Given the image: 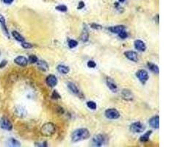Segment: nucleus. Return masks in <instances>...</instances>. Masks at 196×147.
Segmentation results:
<instances>
[{"instance_id": "nucleus-15", "label": "nucleus", "mask_w": 196, "mask_h": 147, "mask_svg": "<svg viewBox=\"0 0 196 147\" xmlns=\"http://www.w3.org/2000/svg\"><path fill=\"white\" fill-rule=\"evenodd\" d=\"M149 124L154 129H159L160 127V116H154L149 120Z\"/></svg>"}, {"instance_id": "nucleus-34", "label": "nucleus", "mask_w": 196, "mask_h": 147, "mask_svg": "<svg viewBox=\"0 0 196 147\" xmlns=\"http://www.w3.org/2000/svg\"><path fill=\"white\" fill-rule=\"evenodd\" d=\"M91 27L93 30H101L102 29V26L101 25H99V24H96V23H92L91 24Z\"/></svg>"}, {"instance_id": "nucleus-20", "label": "nucleus", "mask_w": 196, "mask_h": 147, "mask_svg": "<svg viewBox=\"0 0 196 147\" xmlns=\"http://www.w3.org/2000/svg\"><path fill=\"white\" fill-rule=\"evenodd\" d=\"M57 70L59 73L63 74H67L70 71V69H69L68 66H65V65H58L57 66Z\"/></svg>"}, {"instance_id": "nucleus-5", "label": "nucleus", "mask_w": 196, "mask_h": 147, "mask_svg": "<svg viewBox=\"0 0 196 147\" xmlns=\"http://www.w3.org/2000/svg\"><path fill=\"white\" fill-rule=\"evenodd\" d=\"M105 115L106 117L109 119H118L120 117V113L115 108H110V109H107L105 111Z\"/></svg>"}, {"instance_id": "nucleus-31", "label": "nucleus", "mask_w": 196, "mask_h": 147, "mask_svg": "<svg viewBox=\"0 0 196 147\" xmlns=\"http://www.w3.org/2000/svg\"><path fill=\"white\" fill-rule=\"evenodd\" d=\"M118 36H119L121 39H126V38L128 37V34L125 30H124V31L120 32V33L118 34Z\"/></svg>"}, {"instance_id": "nucleus-30", "label": "nucleus", "mask_w": 196, "mask_h": 147, "mask_svg": "<svg viewBox=\"0 0 196 147\" xmlns=\"http://www.w3.org/2000/svg\"><path fill=\"white\" fill-rule=\"evenodd\" d=\"M21 46L24 49H31L32 47V45L30 44V43L23 41L21 42Z\"/></svg>"}, {"instance_id": "nucleus-6", "label": "nucleus", "mask_w": 196, "mask_h": 147, "mask_svg": "<svg viewBox=\"0 0 196 147\" xmlns=\"http://www.w3.org/2000/svg\"><path fill=\"white\" fill-rule=\"evenodd\" d=\"M67 86H68V89L70 90L71 93H73V94H75L76 96H77L78 97L83 99L84 98L83 93H82V91H80V90H79V88L78 87H77V85L76 84H74L73 83H68V84H67Z\"/></svg>"}, {"instance_id": "nucleus-25", "label": "nucleus", "mask_w": 196, "mask_h": 147, "mask_svg": "<svg viewBox=\"0 0 196 147\" xmlns=\"http://www.w3.org/2000/svg\"><path fill=\"white\" fill-rule=\"evenodd\" d=\"M8 146H21V144L20 142H18L17 140L14 139V138H11L9 140H8Z\"/></svg>"}, {"instance_id": "nucleus-32", "label": "nucleus", "mask_w": 196, "mask_h": 147, "mask_svg": "<svg viewBox=\"0 0 196 147\" xmlns=\"http://www.w3.org/2000/svg\"><path fill=\"white\" fill-rule=\"evenodd\" d=\"M87 65L88 68H91V69L95 68V67L96 66V63L95 61H93V60H89L88 62H87Z\"/></svg>"}, {"instance_id": "nucleus-1", "label": "nucleus", "mask_w": 196, "mask_h": 147, "mask_svg": "<svg viewBox=\"0 0 196 147\" xmlns=\"http://www.w3.org/2000/svg\"><path fill=\"white\" fill-rule=\"evenodd\" d=\"M90 137V132L86 128L77 129L71 134V140L73 142H79L86 140Z\"/></svg>"}, {"instance_id": "nucleus-38", "label": "nucleus", "mask_w": 196, "mask_h": 147, "mask_svg": "<svg viewBox=\"0 0 196 147\" xmlns=\"http://www.w3.org/2000/svg\"><path fill=\"white\" fill-rule=\"evenodd\" d=\"M13 1L14 0H3V2L5 4H7V5H10V4H11Z\"/></svg>"}, {"instance_id": "nucleus-17", "label": "nucleus", "mask_w": 196, "mask_h": 147, "mask_svg": "<svg viewBox=\"0 0 196 147\" xmlns=\"http://www.w3.org/2000/svg\"><path fill=\"white\" fill-rule=\"evenodd\" d=\"M125 29H126L125 26H124V25H118V26H111V27L110 28V32H113V33L118 35L120 32H122V31H124V30H125Z\"/></svg>"}, {"instance_id": "nucleus-29", "label": "nucleus", "mask_w": 196, "mask_h": 147, "mask_svg": "<svg viewBox=\"0 0 196 147\" xmlns=\"http://www.w3.org/2000/svg\"><path fill=\"white\" fill-rule=\"evenodd\" d=\"M38 58H37V56H35V55H32L29 57V62L30 63H36L37 62H38Z\"/></svg>"}, {"instance_id": "nucleus-39", "label": "nucleus", "mask_w": 196, "mask_h": 147, "mask_svg": "<svg viewBox=\"0 0 196 147\" xmlns=\"http://www.w3.org/2000/svg\"><path fill=\"white\" fill-rule=\"evenodd\" d=\"M0 55H1V52H0Z\"/></svg>"}, {"instance_id": "nucleus-27", "label": "nucleus", "mask_w": 196, "mask_h": 147, "mask_svg": "<svg viewBox=\"0 0 196 147\" xmlns=\"http://www.w3.org/2000/svg\"><path fill=\"white\" fill-rule=\"evenodd\" d=\"M56 10L60 12H66L67 11H68V7L64 5H60L58 6H57Z\"/></svg>"}, {"instance_id": "nucleus-7", "label": "nucleus", "mask_w": 196, "mask_h": 147, "mask_svg": "<svg viewBox=\"0 0 196 147\" xmlns=\"http://www.w3.org/2000/svg\"><path fill=\"white\" fill-rule=\"evenodd\" d=\"M136 77H138L139 80L141 82L142 84H145L149 79L148 73L146 70H144V69H140V70H138L137 71Z\"/></svg>"}, {"instance_id": "nucleus-3", "label": "nucleus", "mask_w": 196, "mask_h": 147, "mask_svg": "<svg viewBox=\"0 0 196 147\" xmlns=\"http://www.w3.org/2000/svg\"><path fill=\"white\" fill-rule=\"evenodd\" d=\"M106 138L104 135L99 134L95 135L92 139V146H102L105 144Z\"/></svg>"}, {"instance_id": "nucleus-36", "label": "nucleus", "mask_w": 196, "mask_h": 147, "mask_svg": "<svg viewBox=\"0 0 196 147\" xmlns=\"http://www.w3.org/2000/svg\"><path fill=\"white\" fill-rule=\"evenodd\" d=\"M85 3H84L82 1H81L79 2V5H78V7H77V8H78L79 10H81V9H82L83 7H85Z\"/></svg>"}, {"instance_id": "nucleus-23", "label": "nucleus", "mask_w": 196, "mask_h": 147, "mask_svg": "<svg viewBox=\"0 0 196 147\" xmlns=\"http://www.w3.org/2000/svg\"><path fill=\"white\" fill-rule=\"evenodd\" d=\"M152 131H148L147 132H146L143 135H142L141 137H140V142H142V143H146L147 141H148L149 140V138H150V135H152Z\"/></svg>"}, {"instance_id": "nucleus-2", "label": "nucleus", "mask_w": 196, "mask_h": 147, "mask_svg": "<svg viewBox=\"0 0 196 147\" xmlns=\"http://www.w3.org/2000/svg\"><path fill=\"white\" fill-rule=\"evenodd\" d=\"M55 130H56V128H55L54 124L46 123L44 125H43L40 132H41L43 135L46 137H50L54 134Z\"/></svg>"}, {"instance_id": "nucleus-24", "label": "nucleus", "mask_w": 196, "mask_h": 147, "mask_svg": "<svg viewBox=\"0 0 196 147\" xmlns=\"http://www.w3.org/2000/svg\"><path fill=\"white\" fill-rule=\"evenodd\" d=\"M0 24L2 25V27L4 32H5L6 36H7V38H10L9 33H8V31H7V27H6L5 18H4L3 17H2V16H0Z\"/></svg>"}, {"instance_id": "nucleus-37", "label": "nucleus", "mask_w": 196, "mask_h": 147, "mask_svg": "<svg viewBox=\"0 0 196 147\" xmlns=\"http://www.w3.org/2000/svg\"><path fill=\"white\" fill-rule=\"evenodd\" d=\"M7 60H2L1 63H0V69H2L5 67L6 65H7Z\"/></svg>"}, {"instance_id": "nucleus-13", "label": "nucleus", "mask_w": 196, "mask_h": 147, "mask_svg": "<svg viewBox=\"0 0 196 147\" xmlns=\"http://www.w3.org/2000/svg\"><path fill=\"white\" fill-rule=\"evenodd\" d=\"M134 45L136 50L140 52H145L146 50V44L141 40H136L134 43Z\"/></svg>"}, {"instance_id": "nucleus-14", "label": "nucleus", "mask_w": 196, "mask_h": 147, "mask_svg": "<svg viewBox=\"0 0 196 147\" xmlns=\"http://www.w3.org/2000/svg\"><path fill=\"white\" fill-rule=\"evenodd\" d=\"M14 62H15L16 64L20 66H26L28 63V60L26 59L25 57L24 56H18L17 58H15L14 60Z\"/></svg>"}, {"instance_id": "nucleus-35", "label": "nucleus", "mask_w": 196, "mask_h": 147, "mask_svg": "<svg viewBox=\"0 0 196 147\" xmlns=\"http://www.w3.org/2000/svg\"><path fill=\"white\" fill-rule=\"evenodd\" d=\"M35 146H41V147H46L48 146L47 145V142L44 141V142H41V143H35Z\"/></svg>"}, {"instance_id": "nucleus-22", "label": "nucleus", "mask_w": 196, "mask_h": 147, "mask_svg": "<svg viewBox=\"0 0 196 147\" xmlns=\"http://www.w3.org/2000/svg\"><path fill=\"white\" fill-rule=\"evenodd\" d=\"M81 40L83 42H87L89 40V32L87 31V28H84L81 34Z\"/></svg>"}, {"instance_id": "nucleus-21", "label": "nucleus", "mask_w": 196, "mask_h": 147, "mask_svg": "<svg viewBox=\"0 0 196 147\" xmlns=\"http://www.w3.org/2000/svg\"><path fill=\"white\" fill-rule=\"evenodd\" d=\"M12 36H13V38H15V40H16L18 42H23V41H24V37L22 36L20 34L19 32H18L17 31H13V32H12Z\"/></svg>"}, {"instance_id": "nucleus-26", "label": "nucleus", "mask_w": 196, "mask_h": 147, "mask_svg": "<svg viewBox=\"0 0 196 147\" xmlns=\"http://www.w3.org/2000/svg\"><path fill=\"white\" fill-rule=\"evenodd\" d=\"M87 107L90 108V109L93 110H96V108H97L96 103L95 102H93V101L87 102Z\"/></svg>"}, {"instance_id": "nucleus-12", "label": "nucleus", "mask_w": 196, "mask_h": 147, "mask_svg": "<svg viewBox=\"0 0 196 147\" xmlns=\"http://www.w3.org/2000/svg\"><path fill=\"white\" fill-rule=\"evenodd\" d=\"M121 97L126 101H132L134 96L132 92L128 89H124L121 92Z\"/></svg>"}, {"instance_id": "nucleus-19", "label": "nucleus", "mask_w": 196, "mask_h": 147, "mask_svg": "<svg viewBox=\"0 0 196 147\" xmlns=\"http://www.w3.org/2000/svg\"><path fill=\"white\" fill-rule=\"evenodd\" d=\"M147 66H148V68L150 69L152 72L156 74H160V69H159V66H157V65L154 64V63H153L148 62L147 63Z\"/></svg>"}, {"instance_id": "nucleus-11", "label": "nucleus", "mask_w": 196, "mask_h": 147, "mask_svg": "<svg viewBox=\"0 0 196 147\" xmlns=\"http://www.w3.org/2000/svg\"><path fill=\"white\" fill-rule=\"evenodd\" d=\"M124 55L128 60H129L132 62H138V53L134 52V51H126L124 52Z\"/></svg>"}, {"instance_id": "nucleus-18", "label": "nucleus", "mask_w": 196, "mask_h": 147, "mask_svg": "<svg viewBox=\"0 0 196 147\" xmlns=\"http://www.w3.org/2000/svg\"><path fill=\"white\" fill-rule=\"evenodd\" d=\"M37 65H38V69L40 70H41L43 71H46L49 70V65L48 63L44 60H38V62L36 63Z\"/></svg>"}, {"instance_id": "nucleus-4", "label": "nucleus", "mask_w": 196, "mask_h": 147, "mask_svg": "<svg viewBox=\"0 0 196 147\" xmlns=\"http://www.w3.org/2000/svg\"><path fill=\"white\" fill-rule=\"evenodd\" d=\"M146 130V126L140 122H134L130 126V130L134 133H141Z\"/></svg>"}, {"instance_id": "nucleus-28", "label": "nucleus", "mask_w": 196, "mask_h": 147, "mask_svg": "<svg viewBox=\"0 0 196 147\" xmlns=\"http://www.w3.org/2000/svg\"><path fill=\"white\" fill-rule=\"evenodd\" d=\"M77 45H78V42L75 40H70L68 41V46L69 48L73 49L75 47H77Z\"/></svg>"}, {"instance_id": "nucleus-9", "label": "nucleus", "mask_w": 196, "mask_h": 147, "mask_svg": "<svg viewBox=\"0 0 196 147\" xmlns=\"http://www.w3.org/2000/svg\"><path fill=\"white\" fill-rule=\"evenodd\" d=\"M106 84H107L110 91H113V93H116L118 91V85L115 83V82L114 81V79H112L111 77L106 78Z\"/></svg>"}, {"instance_id": "nucleus-16", "label": "nucleus", "mask_w": 196, "mask_h": 147, "mask_svg": "<svg viewBox=\"0 0 196 147\" xmlns=\"http://www.w3.org/2000/svg\"><path fill=\"white\" fill-rule=\"evenodd\" d=\"M15 114L18 117L23 118L26 116V111L25 108L22 107V106H17V107H15Z\"/></svg>"}, {"instance_id": "nucleus-33", "label": "nucleus", "mask_w": 196, "mask_h": 147, "mask_svg": "<svg viewBox=\"0 0 196 147\" xmlns=\"http://www.w3.org/2000/svg\"><path fill=\"white\" fill-rule=\"evenodd\" d=\"M52 98L53 99H60L61 97H60V95L58 93V91H54L52 94Z\"/></svg>"}, {"instance_id": "nucleus-10", "label": "nucleus", "mask_w": 196, "mask_h": 147, "mask_svg": "<svg viewBox=\"0 0 196 147\" xmlns=\"http://www.w3.org/2000/svg\"><path fill=\"white\" fill-rule=\"evenodd\" d=\"M46 83L47 84L48 86H49L50 88H54L58 85V78L53 74H50L46 77Z\"/></svg>"}, {"instance_id": "nucleus-8", "label": "nucleus", "mask_w": 196, "mask_h": 147, "mask_svg": "<svg viewBox=\"0 0 196 147\" xmlns=\"http://www.w3.org/2000/svg\"><path fill=\"white\" fill-rule=\"evenodd\" d=\"M0 126L2 129L5 130H7V131H11L13 130V124L7 118L3 117L0 119Z\"/></svg>"}]
</instances>
